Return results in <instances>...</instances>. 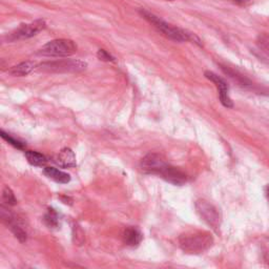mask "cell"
Listing matches in <instances>:
<instances>
[{
	"mask_svg": "<svg viewBox=\"0 0 269 269\" xmlns=\"http://www.w3.org/2000/svg\"><path fill=\"white\" fill-rule=\"evenodd\" d=\"M141 169L151 175H157L173 185H183L187 177L183 171L166 163L159 154H149L141 160Z\"/></svg>",
	"mask_w": 269,
	"mask_h": 269,
	"instance_id": "1",
	"label": "cell"
},
{
	"mask_svg": "<svg viewBox=\"0 0 269 269\" xmlns=\"http://www.w3.org/2000/svg\"><path fill=\"white\" fill-rule=\"evenodd\" d=\"M139 13H140V15L147 22H150L156 30L164 35L166 38L177 42L190 41L196 43L199 47H202L201 39L199 38L195 33H192L184 29H180L178 27H173V25L160 18L159 16L145 10V8H140Z\"/></svg>",
	"mask_w": 269,
	"mask_h": 269,
	"instance_id": "2",
	"label": "cell"
},
{
	"mask_svg": "<svg viewBox=\"0 0 269 269\" xmlns=\"http://www.w3.org/2000/svg\"><path fill=\"white\" fill-rule=\"evenodd\" d=\"M180 248L189 255H200L214 244V238L208 231H193L181 235L178 239Z\"/></svg>",
	"mask_w": 269,
	"mask_h": 269,
	"instance_id": "3",
	"label": "cell"
},
{
	"mask_svg": "<svg viewBox=\"0 0 269 269\" xmlns=\"http://www.w3.org/2000/svg\"><path fill=\"white\" fill-rule=\"evenodd\" d=\"M88 63L78 59H63L56 61L43 62L38 66L39 71L49 73H78L82 72Z\"/></svg>",
	"mask_w": 269,
	"mask_h": 269,
	"instance_id": "4",
	"label": "cell"
},
{
	"mask_svg": "<svg viewBox=\"0 0 269 269\" xmlns=\"http://www.w3.org/2000/svg\"><path fill=\"white\" fill-rule=\"evenodd\" d=\"M77 46L73 40L69 39H56L48 42L43 46L38 54L49 57H67L75 54Z\"/></svg>",
	"mask_w": 269,
	"mask_h": 269,
	"instance_id": "5",
	"label": "cell"
},
{
	"mask_svg": "<svg viewBox=\"0 0 269 269\" xmlns=\"http://www.w3.org/2000/svg\"><path fill=\"white\" fill-rule=\"evenodd\" d=\"M0 216H1L2 222L14 233V236L16 237V239H18V241L20 243L27 242L28 232L24 228L23 222L18 218V216H16V215L13 214L3 204L0 206Z\"/></svg>",
	"mask_w": 269,
	"mask_h": 269,
	"instance_id": "6",
	"label": "cell"
},
{
	"mask_svg": "<svg viewBox=\"0 0 269 269\" xmlns=\"http://www.w3.org/2000/svg\"><path fill=\"white\" fill-rule=\"evenodd\" d=\"M196 211L200 218L213 229H219L221 225V215L219 211L205 200H198L196 202Z\"/></svg>",
	"mask_w": 269,
	"mask_h": 269,
	"instance_id": "7",
	"label": "cell"
},
{
	"mask_svg": "<svg viewBox=\"0 0 269 269\" xmlns=\"http://www.w3.org/2000/svg\"><path fill=\"white\" fill-rule=\"evenodd\" d=\"M46 21L43 19L35 20L28 24H21L20 27L12 32L10 35H7L6 39L8 41H16L21 39L31 38L35 35H37L39 32L46 29Z\"/></svg>",
	"mask_w": 269,
	"mask_h": 269,
	"instance_id": "8",
	"label": "cell"
},
{
	"mask_svg": "<svg viewBox=\"0 0 269 269\" xmlns=\"http://www.w3.org/2000/svg\"><path fill=\"white\" fill-rule=\"evenodd\" d=\"M204 75L207 79L211 80L215 85V88L218 89L219 99L222 103V106L227 108H233V102L228 95V84L226 83V81H225L220 76H218L211 71H206Z\"/></svg>",
	"mask_w": 269,
	"mask_h": 269,
	"instance_id": "9",
	"label": "cell"
},
{
	"mask_svg": "<svg viewBox=\"0 0 269 269\" xmlns=\"http://www.w3.org/2000/svg\"><path fill=\"white\" fill-rule=\"evenodd\" d=\"M54 161L59 166H61L63 168H71L77 165L76 156L74 152L71 149H68V147H65V149L60 151L59 154L55 157Z\"/></svg>",
	"mask_w": 269,
	"mask_h": 269,
	"instance_id": "10",
	"label": "cell"
},
{
	"mask_svg": "<svg viewBox=\"0 0 269 269\" xmlns=\"http://www.w3.org/2000/svg\"><path fill=\"white\" fill-rule=\"evenodd\" d=\"M122 239L127 246L136 247L141 243V241L143 239V235H142V232L139 230L137 227L129 226L124 229V231L122 233Z\"/></svg>",
	"mask_w": 269,
	"mask_h": 269,
	"instance_id": "11",
	"label": "cell"
},
{
	"mask_svg": "<svg viewBox=\"0 0 269 269\" xmlns=\"http://www.w3.org/2000/svg\"><path fill=\"white\" fill-rule=\"evenodd\" d=\"M43 173H45L48 178L54 180L60 184H67L68 182L71 181V176H69L68 173L59 170L55 167H46L43 169Z\"/></svg>",
	"mask_w": 269,
	"mask_h": 269,
	"instance_id": "12",
	"label": "cell"
},
{
	"mask_svg": "<svg viewBox=\"0 0 269 269\" xmlns=\"http://www.w3.org/2000/svg\"><path fill=\"white\" fill-rule=\"evenodd\" d=\"M35 66H36V64H35V62L33 61L21 62L8 69V74L14 77H23V76L29 75L35 68Z\"/></svg>",
	"mask_w": 269,
	"mask_h": 269,
	"instance_id": "13",
	"label": "cell"
},
{
	"mask_svg": "<svg viewBox=\"0 0 269 269\" xmlns=\"http://www.w3.org/2000/svg\"><path fill=\"white\" fill-rule=\"evenodd\" d=\"M221 69L223 71V73L225 75H227L230 79H232L233 81H236L237 83H239L242 86H247V85H251V82L245 78L243 75H241L239 72L235 71V69H232L231 67L227 66V65H222L220 64Z\"/></svg>",
	"mask_w": 269,
	"mask_h": 269,
	"instance_id": "14",
	"label": "cell"
},
{
	"mask_svg": "<svg viewBox=\"0 0 269 269\" xmlns=\"http://www.w3.org/2000/svg\"><path fill=\"white\" fill-rule=\"evenodd\" d=\"M24 154H25V157H27L29 163L33 166H43V165H46V163L48 162L46 156L40 154V153L33 152V151H27Z\"/></svg>",
	"mask_w": 269,
	"mask_h": 269,
	"instance_id": "15",
	"label": "cell"
},
{
	"mask_svg": "<svg viewBox=\"0 0 269 269\" xmlns=\"http://www.w3.org/2000/svg\"><path fill=\"white\" fill-rule=\"evenodd\" d=\"M45 223L47 226L50 228H58L59 226V215L58 214L53 210L50 208L48 213L45 215Z\"/></svg>",
	"mask_w": 269,
	"mask_h": 269,
	"instance_id": "16",
	"label": "cell"
},
{
	"mask_svg": "<svg viewBox=\"0 0 269 269\" xmlns=\"http://www.w3.org/2000/svg\"><path fill=\"white\" fill-rule=\"evenodd\" d=\"M2 199L3 201L8 205V206H14L17 204V199L13 193V190L10 188L5 186L3 188V192H2Z\"/></svg>",
	"mask_w": 269,
	"mask_h": 269,
	"instance_id": "17",
	"label": "cell"
},
{
	"mask_svg": "<svg viewBox=\"0 0 269 269\" xmlns=\"http://www.w3.org/2000/svg\"><path fill=\"white\" fill-rule=\"evenodd\" d=\"M0 135H1V137L4 139L5 141H7L11 145H13L14 147H16V149H18V150H24L25 149V144L23 142H21L19 140H17V139L11 137L10 135L4 133L3 131L0 132Z\"/></svg>",
	"mask_w": 269,
	"mask_h": 269,
	"instance_id": "18",
	"label": "cell"
},
{
	"mask_svg": "<svg viewBox=\"0 0 269 269\" xmlns=\"http://www.w3.org/2000/svg\"><path fill=\"white\" fill-rule=\"evenodd\" d=\"M97 57L99 60H101V61H106V62L115 61V58L112 57L108 51L103 50V49H101L97 52Z\"/></svg>",
	"mask_w": 269,
	"mask_h": 269,
	"instance_id": "19",
	"label": "cell"
},
{
	"mask_svg": "<svg viewBox=\"0 0 269 269\" xmlns=\"http://www.w3.org/2000/svg\"><path fill=\"white\" fill-rule=\"evenodd\" d=\"M260 47H261L265 52L269 53V37L268 36H260Z\"/></svg>",
	"mask_w": 269,
	"mask_h": 269,
	"instance_id": "20",
	"label": "cell"
},
{
	"mask_svg": "<svg viewBox=\"0 0 269 269\" xmlns=\"http://www.w3.org/2000/svg\"><path fill=\"white\" fill-rule=\"evenodd\" d=\"M265 194H266V197H267L268 201H269V185L266 186V188H265Z\"/></svg>",
	"mask_w": 269,
	"mask_h": 269,
	"instance_id": "21",
	"label": "cell"
},
{
	"mask_svg": "<svg viewBox=\"0 0 269 269\" xmlns=\"http://www.w3.org/2000/svg\"><path fill=\"white\" fill-rule=\"evenodd\" d=\"M236 1H237V2H240V3H244V2L247 1V0H236Z\"/></svg>",
	"mask_w": 269,
	"mask_h": 269,
	"instance_id": "22",
	"label": "cell"
},
{
	"mask_svg": "<svg viewBox=\"0 0 269 269\" xmlns=\"http://www.w3.org/2000/svg\"><path fill=\"white\" fill-rule=\"evenodd\" d=\"M166 1H173V0H166Z\"/></svg>",
	"mask_w": 269,
	"mask_h": 269,
	"instance_id": "23",
	"label": "cell"
}]
</instances>
